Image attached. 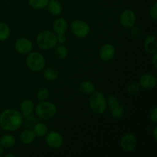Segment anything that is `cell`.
Returning <instances> with one entry per match:
<instances>
[{"label":"cell","instance_id":"6da1fadb","mask_svg":"<svg viewBox=\"0 0 157 157\" xmlns=\"http://www.w3.org/2000/svg\"><path fill=\"white\" fill-rule=\"evenodd\" d=\"M22 124V115L15 109H6L0 113V128L4 131H16L21 128Z\"/></svg>","mask_w":157,"mask_h":157},{"label":"cell","instance_id":"7a4b0ae2","mask_svg":"<svg viewBox=\"0 0 157 157\" xmlns=\"http://www.w3.org/2000/svg\"><path fill=\"white\" fill-rule=\"evenodd\" d=\"M35 112L37 117L41 121H48L56 116L58 113V108L55 104L48 100L39 101L35 106Z\"/></svg>","mask_w":157,"mask_h":157},{"label":"cell","instance_id":"3957f363","mask_svg":"<svg viewBox=\"0 0 157 157\" xmlns=\"http://www.w3.org/2000/svg\"><path fill=\"white\" fill-rule=\"evenodd\" d=\"M89 106L92 111L96 114H103L107 109V98L102 91L95 90L90 94Z\"/></svg>","mask_w":157,"mask_h":157},{"label":"cell","instance_id":"277c9868","mask_svg":"<svg viewBox=\"0 0 157 157\" xmlns=\"http://www.w3.org/2000/svg\"><path fill=\"white\" fill-rule=\"evenodd\" d=\"M36 44L41 50H51L54 48L58 44L56 35L54 33L53 31H42L37 35Z\"/></svg>","mask_w":157,"mask_h":157},{"label":"cell","instance_id":"5b68a950","mask_svg":"<svg viewBox=\"0 0 157 157\" xmlns=\"http://www.w3.org/2000/svg\"><path fill=\"white\" fill-rule=\"evenodd\" d=\"M28 68L33 72H39L45 67L46 61L44 55L38 52H31L25 60Z\"/></svg>","mask_w":157,"mask_h":157},{"label":"cell","instance_id":"8992f818","mask_svg":"<svg viewBox=\"0 0 157 157\" xmlns=\"http://www.w3.org/2000/svg\"><path fill=\"white\" fill-rule=\"evenodd\" d=\"M71 31L76 38H84L90 34V27L87 21L82 19H75L71 24Z\"/></svg>","mask_w":157,"mask_h":157},{"label":"cell","instance_id":"52a82bcc","mask_svg":"<svg viewBox=\"0 0 157 157\" xmlns=\"http://www.w3.org/2000/svg\"><path fill=\"white\" fill-rule=\"evenodd\" d=\"M107 107L110 110V116L113 119H120L122 117L125 113L124 107L120 103L119 99L117 97L113 94L109 95L107 98Z\"/></svg>","mask_w":157,"mask_h":157},{"label":"cell","instance_id":"ba28073f","mask_svg":"<svg viewBox=\"0 0 157 157\" xmlns=\"http://www.w3.org/2000/svg\"><path fill=\"white\" fill-rule=\"evenodd\" d=\"M44 141L48 147L52 149H59L63 146L64 140L61 133L57 130H52L48 132L44 136Z\"/></svg>","mask_w":157,"mask_h":157},{"label":"cell","instance_id":"9c48e42d","mask_svg":"<svg viewBox=\"0 0 157 157\" xmlns=\"http://www.w3.org/2000/svg\"><path fill=\"white\" fill-rule=\"evenodd\" d=\"M120 146L124 151L131 153L134 151L137 146V139L133 133H124L120 140Z\"/></svg>","mask_w":157,"mask_h":157},{"label":"cell","instance_id":"30bf717a","mask_svg":"<svg viewBox=\"0 0 157 157\" xmlns=\"http://www.w3.org/2000/svg\"><path fill=\"white\" fill-rule=\"evenodd\" d=\"M119 21L122 27L125 28V29H130L136 25V14L132 9H124L121 12V15H120Z\"/></svg>","mask_w":157,"mask_h":157},{"label":"cell","instance_id":"8fae6325","mask_svg":"<svg viewBox=\"0 0 157 157\" xmlns=\"http://www.w3.org/2000/svg\"><path fill=\"white\" fill-rule=\"evenodd\" d=\"M14 47H15V51L18 54L22 55H27L32 51L33 43L28 38H20L15 41Z\"/></svg>","mask_w":157,"mask_h":157},{"label":"cell","instance_id":"7c38bea8","mask_svg":"<svg viewBox=\"0 0 157 157\" xmlns=\"http://www.w3.org/2000/svg\"><path fill=\"white\" fill-rule=\"evenodd\" d=\"M138 84L144 90H153L157 85V78L153 74L145 73L141 75Z\"/></svg>","mask_w":157,"mask_h":157},{"label":"cell","instance_id":"4fadbf2b","mask_svg":"<svg viewBox=\"0 0 157 157\" xmlns=\"http://www.w3.org/2000/svg\"><path fill=\"white\" fill-rule=\"evenodd\" d=\"M116 55V48L110 43H105L99 49V57L102 61H110Z\"/></svg>","mask_w":157,"mask_h":157},{"label":"cell","instance_id":"5bb4252c","mask_svg":"<svg viewBox=\"0 0 157 157\" xmlns=\"http://www.w3.org/2000/svg\"><path fill=\"white\" fill-rule=\"evenodd\" d=\"M144 49L150 55L157 52V37L154 34H150L146 37L144 41Z\"/></svg>","mask_w":157,"mask_h":157},{"label":"cell","instance_id":"9a60e30c","mask_svg":"<svg viewBox=\"0 0 157 157\" xmlns=\"http://www.w3.org/2000/svg\"><path fill=\"white\" fill-rule=\"evenodd\" d=\"M52 28H53V32L55 35L66 34L68 29V24L65 18L59 17L54 21Z\"/></svg>","mask_w":157,"mask_h":157},{"label":"cell","instance_id":"2e32d148","mask_svg":"<svg viewBox=\"0 0 157 157\" xmlns=\"http://www.w3.org/2000/svg\"><path fill=\"white\" fill-rule=\"evenodd\" d=\"M35 104L30 99H25L19 105V112L22 117L28 116L34 113L35 112Z\"/></svg>","mask_w":157,"mask_h":157},{"label":"cell","instance_id":"e0dca14e","mask_svg":"<svg viewBox=\"0 0 157 157\" xmlns=\"http://www.w3.org/2000/svg\"><path fill=\"white\" fill-rule=\"evenodd\" d=\"M36 136L33 130L30 128H26L23 130L19 134V140L24 145H29L35 141Z\"/></svg>","mask_w":157,"mask_h":157},{"label":"cell","instance_id":"ac0fdd59","mask_svg":"<svg viewBox=\"0 0 157 157\" xmlns=\"http://www.w3.org/2000/svg\"><path fill=\"white\" fill-rule=\"evenodd\" d=\"M49 14L52 16H59L62 12V5L58 0H49L47 6Z\"/></svg>","mask_w":157,"mask_h":157},{"label":"cell","instance_id":"d6986e66","mask_svg":"<svg viewBox=\"0 0 157 157\" xmlns=\"http://www.w3.org/2000/svg\"><path fill=\"white\" fill-rule=\"evenodd\" d=\"M16 144V139L11 133H6L0 137V145L4 149H11Z\"/></svg>","mask_w":157,"mask_h":157},{"label":"cell","instance_id":"ffe728a7","mask_svg":"<svg viewBox=\"0 0 157 157\" xmlns=\"http://www.w3.org/2000/svg\"><path fill=\"white\" fill-rule=\"evenodd\" d=\"M79 90L85 95H90L96 90L94 84L90 81H83L79 84Z\"/></svg>","mask_w":157,"mask_h":157},{"label":"cell","instance_id":"44dd1931","mask_svg":"<svg viewBox=\"0 0 157 157\" xmlns=\"http://www.w3.org/2000/svg\"><path fill=\"white\" fill-rule=\"evenodd\" d=\"M43 71H43V75H44V79L48 81H56L58 78V76H59L58 71L54 67L49 66V67H44Z\"/></svg>","mask_w":157,"mask_h":157},{"label":"cell","instance_id":"7402d4cb","mask_svg":"<svg viewBox=\"0 0 157 157\" xmlns=\"http://www.w3.org/2000/svg\"><path fill=\"white\" fill-rule=\"evenodd\" d=\"M32 130H33L35 136L38 137H44V136L48 132L47 125L43 122H37Z\"/></svg>","mask_w":157,"mask_h":157},{"label":"cell","instance_id":"603a6c76","mask_svg":"<svg viewBox=\"0 0 157 157\" xmlns=\"http://www.w3.org/2000/svg\"><path fill=\"white\" fill-rule=\"evenodd\" d=\"M55 55L58 59L64 60L67 58L69 52L66 46H64L63 44H60L55 46Z\"/></svg>","mask_w":157,"mask_h":157},{"label":"cell","instance_id":"cb8c5ba5","mask_svg":"<svg viewBox=\"0 0 157 157\" xmlns=\"http://www.w3.org/2000/svg\"><path fill=\"white\" fill-rule=\"evenodd\" d=\"M11 35L10 27L7 23L4 21H0V41H5Z\"/></svg>","mask_w":157,"mask_h":157},{"label":"cell","instance_id":"d4e9b609","mask_svg":"<svg viewBox=\"0 0 157 157\" xmlns=\"http://www.w3.org/2000/svg\"><path fill=\"white\" fill-rule=\"evenodd\" d=\"M49 0H29V5L34 9H43L47 7Z\"/></svg>","mask_w":157,"mask_h":157},{"label":"cell","instance_id":"484cf974","mask_svg":"<svg viewBox=\"0 0 157 157\" xmlns=\"http://www.w3.org/2000/svg\"><path fill=\"white\" fill-rule=\"evenodd\" d=\"M37 122H38V121H37V117L33 114V113L30 115H28V116L23 117L22 124H24V126L26 127V128L32 129Z\"/></svg>","mask_w":157,"mask_h":157},{"label":"cell","instance_id":"4316f807","mask_svg":"<svg viewBox=\"0 0 157 157\" xmlns=\"http://www.w3.org/2000/svg\"><path fill=\"white\" fill-rule=\"evenodd\" d=\"M49 96H50V91H49L48 88L44 87H40L36 94V98L38 101H46L48 99Z\"/></svg>","mask_w":157,"mask_h":157},{"label":"cell","instance_id":"83f0119b","mask_svg":"<svg viewBox=\"0 0 157 157\" xmlns=\"http://www.w3.org/2000/svg\"><path fill=\"white\" fill-rule=\"evenodd\" d=\"M140 86L139 85L138 83H131V84H129L127 87V93L129 94L131 96H133V95H136L140 91Z\"/></svg>","mask_w":157,"mask_h":157},{"label":"cell","instance_id":"f1b7e54d","mask_svg":"<svg viewBox=\"0 0 157 157\" xmlns=\"http://www.w3.org/2000/svg\"><path fill=\"white\" fill-rule=\"evenodd\" d=\"M149 15H150V18L153 19V21H156L157 19V2H155L150 8L149 10Z\"/></svg>","mask_w":157,"mask_h":157},{"label":"cell","instance_id":"f546056e","mask_svg":"<svg viewBox=\"0 0 157 157\" xmlns=\"http://www.w3.org/2000/svg\"><path fill=\"white\" fill-rule=\"evenodd\" d=\"M130 34H131V36L133 38H139L142 36V31H141L140 28L134 25L130 28Z\"/></svg>","mask_w":157,"mask_h":157},{"label":"cell","instance_id":"4dcf8cb0","mask_svg":"<svg viewBox=\"0 0 157 157\" xmlns=\"http://www.w3.org/2000/svg\"><path fill=\"white\" fill-rule=\"evenodd\" d=\"M150 119L154 124H157V108L156 107H153L150 113Z\"/></svg>","mask_w":157,"mask_h":157},{"label":"cell","instance_id":"1f68e13d","mask_svg":"<svg viewBox=\"0 0 157 157\" xmlns=\"http://www.w3.org/2000/svg\"><path fill=\"white\" fill-rule=\"evenodd\" d=\"M57 38V42L59 44H64L67 40V37H66L65 34H60V35H56Z\"/></svg>","mask_w":157,"mask_h":157},{"label":"cell","instance_id":"d6a6232c","mask_svg":"<svg viewBox=\"0 0 157 157\" xmlns=\"http://www.w3.org/2000/svg\"><path fill=\"white\" fill-rule=\"evenodd\" d=\"M153 57H152V59H151V62L152 64H153V67H155V68H157V53L153 54Z\"/></svg>","mask_w":157,"mask_h":157},{"label":"cell","instance_id":"836d02e7","mask_svg":"<svg viewBox=\"0 0 157 157\" xmlns=\"http://www.w3.org/2000/svg\"><path fill=\"white\" fill-rule=\"evenodd\" d=\"M153 139L155 141L157 140V126H155L154 129L153 130Z\"/></svg>","mask_w":157,"mask_h":157},{"label":"cell","instance_id":"e575fe53","mask_svg":"<svg viewBox=\"0 0 157 157\" xmlns=\"http://www.w3.org/2000/svg\"><path fill=\"white\" fill-rule=\"evenodd\" d=\"M4 152H5V149L3 148L1 145H0V157L4 154Z\"/></svg>","mask_w":157,"mask_h":157},{"label":"cell","instance_id":"d590c367","mask_svg":"<svg viewBox=\"0 0 157 157\" xmlns=\"http://www.w3.org/2000/svg\"><path fill=\"white\" fill-rule=\"evenodd\" d=\"M5 156L6 157H15V154H13V153H7V154L5 155Z\"/></svg>","mask_w":157,"mask_h":157}]
</instances>
